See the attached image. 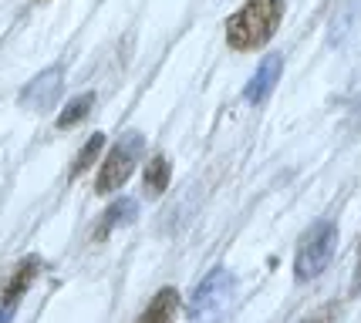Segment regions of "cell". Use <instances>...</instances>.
I'll return each instance as SVG.
<instances>
[{
  "instance_id": "5bb4252c",
  "label": "cell",
  "mask_w": 361,
  "mask_h": 323,
  "mask_svg": "<svg viewBox=\"0 0 361 323\" xmlns=\"http://www.w3.org/2000/svg\"><path fill=\"white\" fill-rule=\"evenodd\" d=\"M358 286H361V249H358Z\"/></svg>"
},
{
  "instance_id": "6da1fadb",
  "label": "cell",
  "mask_w": 361,
  "mask_h": 323,
  "mask_svg": "<svg viewBox=\"0 0 361 323\" xmlns=\"http://www.w3.org/2000/svg\"><path fill=\"white\" fill-rule=\"evenodd\" d=\"M283 17V0H247L226 20V44L233 51H257L274 37Z\"/></svg>"
},
{
  "instance_id": "8fae6325",
  "label": "cell",
  "mask_w": 361,
  "mask_h": 323,
  "mask_svg": "<svg viewBox=\"0 0 361 323\" xmlns=\"http://www.w3.org/2000/svg\"><path fill=\"white\" fill-rule=\"evenodd\" d=\"M92 105H94V94L92 91H85V94H78V98H71V101H68V108H64L61 115H58V128H75L81 118H88Z\"/></svg>"
},
{
  "instance_id": "277c9868",
  "label": "cell",
  "mask_w": 361,
  "mask_h": 323,
  "mask_svg": "<svg viewBox=\"0 0 361 323\" xmlns=\"http://www.w3.org/2000/svg\"><path fill=\"white\" fill-rule=\"evenodd\" d=\"M334 246H338V226L334 222H317L311 226V232L304 236V243L298 249V260H294V277L304 283V279L321 277V270L331 262L334 256Z\"/></svg>"
},
{
  "instance_id": "ba28073f",
  "label": "cell",
  "mask_w": 361,
  "mask_h": 323,
  "mask_svg": "<svg viewBox=\"0 0 361 323\" xmlns=\"http://www.w3.org/2000/svg\"><path fill=\"white\" fill-rule=\"evenodd\" d=\"M176 310H179V293H176L173 286H166V290H159L156 296H152V303L142 310L135 323H173Z\"/></svg>"
},
{
  "instance_id": "9a60e30c",
  "label": "cell",
  "mask_w": 361,
  "mask_h": 323,
  "mask_svg": "<svg viewBox=\"0 0 361 323\" xmlns=\"http://www.w3.org/2000/svg\"><path fill=\"white\" fill-rule=\"evenodd\" d=\"M37 4H44V0H37Z\"/></svg>"
},
{
  "instance_id": "52a82bcc",
  "label": "cell",
  "mask_w": 361,
  "mask_h": 323,
  "mask_svg": "<svg viewBox=\"0 0 361 323\" xmlns=\"http://www.w3.org/2000/svg\"><path fill=\"white\" fill-rule=\"evenodd\" d=\"M37 273H41V260H37V256H27V260L17 262L14 273H11V279L4 283L0 307H17V303H20V296L31 290V283L37 279Z\"/></svg>"
},
{
  "instance_id": "7c38bea8",
  "label": "cell",
  "mask_w": 361,
  "mask_h": 323,
  "mask_svg": "<svg viewBox=\"0 0 361 323\" xmlns=\"http://www.w3.org/2000/svg\"><path fill=\"white\" fill-rule=\"evenodd\" d=\"M102 145H105V135H102V132H94L92 139L81 145L78 158H75V165H71V179H78V175H81L85 169H92L94 158H98V152H102Z\"/></svg>"
},
{
  "instance_id": "3957f363",
  "label": "cell",
  "mask_w": 361,
  "mask_h": 323,
  "mask_svg": "<svg viewBox=\"0 0 361 323\" xmlns=\"http://www.w3.org/2000/svg\"><path fill=\"white\" fill-rule=\"evenodd\" d=\"M142 148H145V139H142L139 132H126L122 139L111 145L109 158L102 162L98 179H94V192L109 196V192H115V189H122V185L128 182V175L135 172V165H139Z\"/></svg>"
},
{
  "instance_id": "9c48e42d",
  "label": "cell",
  "mask_w": 361,
  "mask_h": 323,
  "mask_svg": "<svg viewBox=\"0 0 361 323\" xmlns=\"http://www.w3.org/2000/svg\"><path fill=\"white\" fill-rule=\"evenodd\" d=\"M135 213H139L135 199H115L109 209H105V215H102V222H98V229H94V239H105L111 229L128 226V222L135 219Z\"/></svg>"
},
{
  "instance_id": "5b68a950",
  "label": "cell",
  "mask_w": 361,
  "mask_h": 323,
  "mask_svg": "<svg viewBox=\"0 0 361 323\" xmlns=\"http://www.w3.org/2000/svg\"><path fill=\"white\" fill-rule=\"evenodd\" d=\"M61 88H64V68L54 64V68L41 71V75L20 91V108H27V111H47V108L58 105Z\"/></svg>"
},
{
  "instance_id": "30bf717a",
  "label": "cell",
  "mask_w": 361,
  "mask_h": 323,
  "mask_svg": "<svg viewBox=\"0 0 361 323\" xmlns=\"http://www.w3.org/2000/svg\"><path fill=\"white\" fill-rule=\"evenodd\" d=\"M169 175H173V169H169V158H166V155H152V158H149V165H145V172H142L145 196H149V199L162 196V192L169 189Z\"/></svg>"
},
{
  "instance_id": "7a4b0ae2",
  "label": "cell",
  "mask_w": 361,
  "mask_h": 323,
  "mask_svg": "<svg viewBox=\"0 0 361 323\" xmlns=\"http://www.w3.org/2000/svg\"><path fill=\"white\" fill-rule=\"evenodd\" d=\"M233 286H236V279L230 270H223V266L213 270V273L196 286V293L189 296V307H186L189 323H220V317L226 313V307H230Z\"/></svg>"
},
{
  "instance_id": "4fadbf2b",
  "label": "cell",
  "mask_w": 361,
  "mask_h": 323,
  "mask_svg": "<svg viewBox=\"0 0 361 323\" xmlns=\"http://www.w3.org/2000/svg\"><path fill=\"white\" fill-rule=\"evenodd\" d=\"M11 317H14V307H0V323H11Z\"/></svg>"
},
{
  "instance_id": "8992f818",
  "label": "cell",
  "mask_w": 361,
  "mask_h": 323,
  "mask_svg": "<svg viewBox=\"0 0 361 323\" xmlns=\"http://www.w3.org/2000/svg\"><path fill=\"white\" fill-rule=\"evenodd\" d=\"M281 71H283V58L281 54H267L264 64L257 68V75L250 77V84L243 88V98L250 105H264L270 98V91L277 88V81H281Z\"/></svg>"
}]
</instances>
